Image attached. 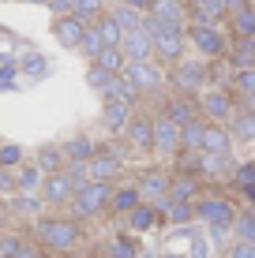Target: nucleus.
Masks as SVG:
<instances>
[{"label":"nucleus","instance_id":"nucleus-13","mask_svg":"<svg viewBox=\"0 0 255 258\" xmlns=\"http://www.w3.org/2000/svg\"><path fill=\"white\" fill-rule=\"evenodd\" d=\"M120 172H124V157H120V150H117V146H101L98 157L90 161L94 183H117Z\"/></svg>","mask_w":255,"mask_h":258},{"label":"nucleus","instance_id":"nucleus-21","mask_svg":"<svg viewBox=\"0 0 255 258\" xmlns=\"http://www.w3.org/2000/svg\"><path fill=\"white\" fill-rule=\"evenodd\" d=\"M34 165H38L45 176H57V172H64V168H68V154H64V146H53V142H45V146L34 154Z\"/></svg>","mask_w":255,"mask_h":258},{"label":"nucleus","instance_id":"nucleus-51","mask_svg":"<svg viewBox=\"0 0 255 258\" xmlns=\"http://www.w3.org/2000/svg\"><path fill=\"white\" fill-rule=\"evenodd\" d=\"M113 4H128V8H139V12H150L154 0H113Z\"/></svg>","mask_w":255,"mask_h":258},{"label":"nucleus","instance_id":"nucleus-9","mask_svg":"<svg viewBox=\"0 0 255 258\" xmlns=\"http://www.w3.org/2000/svg\"><path fill=\"white\" fill-rule=\"evenodd\" d=\"M184 45H188V30H169V26H162V30L154 34V52L162 64L177 68L184 60Z\"/></svg>","mask_w":255,"mask_h":258},{"label":"nucleus","instance_id":"nucleus-39","mask_svg":"<svg viewBox=\"0 0 255 258\" xmlns=\"http://www.w3.org/2000/svg\"><path fill=\"white\" fill-rule=\"evenodd\" d=\"M105 49H109V45H105V41H101L98 26H90V30H86V38H83V49H79V52H86V60H90V64H94V60H98V56H101Z\"/></svg>","mask_w":255,"mask_h":258},{"label":"nucleus","instance_id":"nucleus-54","mask_svg":"<svg viewBox=\"0 0 255 258\" xmlns=\"http://www.w3.org/2000/svg\"><path fill=\"white\" fill-rule=\"evenodd\" d=\"M26 4H49V0H26Z\"/></svg>","mask_w":255,"mask_h":258},{"label":"nucleus","instance_id":"nucleus-38","mask_svg":"<svg viewBox=\"0 0 255 258\" xmlns=\"http://www.w3.org/2000/svg\"><path fill=\"white\" fill-rule=\"evenodd\" d=\"M233 232H236V239H244V243H255V210H240Z\"/></svg>","mask_w":255,"mask_h":258},{"label":"nucleus","instance_id":"nucleus-35","mask_svg":"<svg viewBox=\"0 0 255 258\" xmlns=\"http://www.w3.org/2000/svg\"><path fill=\"white\" fill-rule=\"evenodd\" d=\"M41 202H45V199H38V195H12V213L38 221L41 217Z\"/></svg>","mask_w":255,"mask_h":258},{"label":"nucleus","instance_id":"nucleus-23","mask_svg":"<svg viewBox=\"0 0 255 258\" xmlns=\"http://www.w3.org/2000/svg\"><path fill=\"white\" fill-rule=\"evenodd\" d=\"M101 101H124V105H131V109H139V101H143V94H139V90H135V86L128 83L124 75H117V79H113V83H109V90L101 94Z\"/></svg>","mask_w":255,"mask_h":258},{"label":"nucleus","instance_id":"nucleus-22","mask_svg":"<svg viewBox=\"0 0 255 258\" xmlns=\"http://www.w3.org/2000/svg\"><path fill=\"white\" fill-rule=\"evenodd\" d=\"M199 195H203V176H188V172L173 176V191H169L173 202H195Z\"/></svg>","mask_w":255,"mask_h":258},{"label":"nucleus","instance_id":"nucleus-48","mask_svg":"<svg viewBox=\"0 0 255 258\" xmlns=\"http://www.w3.org/2000/svg\"><path fill=\"white\" fill-rule=\"evenodd\" d=\"M0 195H19V180L12 168H0Z\"/></svg>","mask_w":255,"mask_h":258},{"label":"nucleus","instance_id":"nucleus-20","mask_svg":"<svg viewBox=\"0 0 255 258\" xmlns=\"http://www.w3.org/2000/svg\"><path fill=\"white\" fill-rule=\"evenodd\" d=\"M135 112L139 109H131V105H124V101H105L101 105V123H105V131H113V135H124Z\"/></svg>","mask_w":255,"mask_h":258},{"label":"nucleus","instance_id":"nucleus-33","mask_svg":"<svg viewBox=\"0 0 255 258\" xmlns=\"http://www.w3.org/2000/svg\"><path fill=\"white\" fill-rule=\"evenodd\" d=\"M105 254L109 258H143V251H139V243L131 236H113L105 243Z\"/></svg>","mask_w":255,"mask_h":258},{"label":"nucleus","instance_id":"nucleus-15","mask_svg":"<svg viewBox=\"0 0 255 258\" xmlns=\"http://www.w3.org/2000/svg\"><path fill=\"white\" fill-rule=\"evenodd\" d=\"M188 12H191V26H218L222 19H229L225 0H188Z\"/></svg>","mask_w":255,"mask_h":258},{"label":"nucleus","instance_id":"nucleus-52","mask_svg":"<svg viewBox=\"0 0 255 258\" xmlns=\"http://www.w3.org/2000/svg\"><path fill=\"white\" fill-rule=\"evenodd\" d=\"M207 254H210L207 239H195V251H191V258H207Z\"/></svg>","mask_w":255,"mask_h":258},{"label":"nucleus","instance_id":"nucleus-32","mask_svg":"<svg viewBox=\"0 0 255 258\" xmlns=\"http://www.w3.org/2000/svg\"><path fill=\"white\" fill-rule=\"evenodd\" d=\"M94 26H98L101 41H105V45H109V49H120V45H124V30H120V23L113 19L109 12H105V15H101V19L94 23Z\"/></svg>","mask_w":255,"mask_h":258},{"label":"nucleus","instance_id":"nucleus-1","mask_svg":"<svg viewBox=\"0 0 255 258\" xmlns=\"http://www.w3.org/2000/svg\"><path fill=\"white\" fill-rule=\"evenodd\" d=\"M34 239L49 254H68L83 243V225L75 217H38L34 221Z\"/></svg>","mask_w":255,"mask_h":258},{"label":"nucleus","instance_id":"nucleus-56","mask_svg":"<svg viewBox=\"0 0 255 258\" xmlns=\"http://www.w3.org/2000/svg\"><path fill=\"white\" fill-rule=\"evenodd\" d=\"M143 258H158V254H143Z\"/></svg>","mask_w":255,"mask_h":258},{"label":"nucleus","instance_id":"nucleus-49","mask_svg":"<svg viewBox=\"0 0 255 258\" xmlns=\"http://www.w3.org/2000/svg\"><path fill=\"white\" fill-rule=\"evenodd\" d=\"M12 79H15V64L0 68V90H12Z\"/></svg>","mask_w":255,"mask_h":258},{"label":"nucleus","instance_id":"nucleus-11","mask_svg":"<svg viewBox=\"0 0 255 258\" xmlns=\"http://www.w3.org/2000/svg\"><path fill=\"white\" fill-rule=\"evenodd\" d=\"M150 15H154V19H162V26H169V30H188V26H191L188 0H154Z\"/></svg>","mask_w":255,"mask_h":258},{"label":"nucleus","instance_id":"nucleus-36","mask_svg":"<svg viewBox=\"0 0 255 258\" xmlns=\"http://www.w3.org/2000/svg\"><path fill=\"white\" fill-rule=\"evenodd\" d=\"M98 68H105L109 75H124V68H128V56H124V49H105L98 60H94Z\"/></svg>","mask_w":255,"mask_h":258},{"label":"nucleus","instance_id":"nucleus-47","mask_svg":"<svg viewBox=\"0 0 255 258\" xmlns=\"http://www.w3.org/2000/svg\"><path fill=\"white\" fill-rule=\"evenodd\" d=\"M225 258H255V243H244V239H233L225 247Z\"/></svg>","mask_w":255,"mask_h":258},{"label":"nucleus","instance_id":"nucleus-6","mask_svg":"<svg viewBox=\"0 0 255 258\" xmlns=\"http://www.w3.org/2000/svg\"><path fill=\"white\" fill-rule=\"evenodd\" d=\"M188 45L199 52V60H222L229 56V41L218 26H188Z\"/></svg>","mask_w":255,"mask_h":258},{"label":"nucleus","instance_id":"nucleus-42","mask_svg":"<svg viewBox=\"0 0 255 258\" xmlns=\"http://www.w3.org/2000/svg\"><path fill=\"white\" fill-rule=\"evenodd\" d=\"M23 146H15V142H4L0 146V168H23L26 161H23Z\"/></svg>","mask_w":255,"mask_h":258},{"label":"nucleus","instance_id":"nucleus-50","mask_svg":"<svg viewBox=\"0 0 255 258\" xmlns=\"http://www.w3.org/2000/svg\"><path fill=\"white\" fill-rule=\"evenodd\" d=\"M225 8H229V19H233V15H240V12H248V0H225Z\"/></svg>","mask_w":255,"mask_h":258},{"label":"nucleus","instance_id":"nucleus-4","mask_svg":"<svg viewBox=\"0 0 255 258\" xmlns=\"http://www.w3.org/2000/svg\"><path fill=\"white\" fill-rule=\"evenodd\" d=\"M113 191H117V183H90L86 191H79L72 199L68 210H72L75 221H94V217H101V213H109Z\"/></svg>","mask_w":255,"mask_h":258},{"label":"nucleus","instance_id":"nucleus-8","mask_svg":"<svg viewBox=\"0 0 255 258\" xmlns=\"http://www.w3.org/2000/svg\"><path fill=\"white\" fill-rule=\"evenodd\" d=\"M184 127L177 120H169L165 112H154V154H162V157H177L180 150H184Z\"/></svg>","mask_w":255,"mask_h":258},{"label":"nucleus","instance_id":"nucleus-14","mask_svg":"<svg viewBox=\"0 0 255 258\" xmlns=\"http://www.w3.org/2000/svg\"><path fill=\"white\" fill-rule=\"evenodd\" d=\"M86 30H90V23L75 19V15H53V38L64 49H83Z\"/></svg>","mask_w":255,"mask_h":258},{"label":"nucleus","instance_id":"nucleus-37","mask_svg":"<svg viewBox=\"0 0 255 258\" xmlns=\"http://www.w3.org/2000/svg\"><path fill=\"white\" fill-rule=\"evenodd\" d=\"M229 26H233V38H255V8H248V12H240V15H233Z\"/></svg>","mask_w":255,"mask_h":258},{"label":"nucleus","instance_id":"nucleus-10","mask_svg":"<svg viewBox=\"0 0 255 258\" xmlns=\"http://www.w3.org/2000/svg\"><path fill=\"white\" fill-rule=\"evenodd\" d=\"M139 191H143V202H162V199H169V191H173V172L169 168H146L143 176H139Z\"/></svg>","mask_w":255,"mask_h":258},{"label":"nucleus","instance_id":"nucleus-46","mask_svg":"<svg viewBox=\"0 0 255 258\" xmlns=\"http://www.w3.org/2000/svg\"><path fill=\"white\" fill-rule=\"evenodd\" d=\"M233 183H236V187H255V161H244V165H236V172H233Z\"/></svg>","mask_w":255,"mask_h":258},{"label":"nucleus","instance_id":"nucleus-16","mask_svg":"<svg viewBox=\"0 0 255 258\" xmlns=\"http://www.w3.org/2000/svg\"><path fill=\"white\" fill-rule=\"evenodd\" d=\"M75 183L68 180V172H57V176H45V183H41V199L49 202V206H72L75 199Z\"/></svg>","mask_w":255,"mask_h":258},{"label":"nucleus","instance_id":"nucleus-41","mask_svg":"<svg viewBox=\"0 0 255 258\" xmlns=\"http://www.w3.org/2000/svg\"><path fill=\"white\" fill-rule=\"evenodd\" d=\"M113 79H117V75H109V71L98 68V64H90V68H86V86H90V90H98V94L109 90V83H113Z\"/></svg>","mask_w":255,"mask_h":258},{"label":"nucleus","instance_id":"nucleus-12","mask_svg":"<svg viewBox=\"0 0 255 258\" xmlns=\"http://www.w3.org/2000/svg\"><path fill=\"white\" fill-rule=\"evenodd\" d=\"M124 139L135 154H150L154 150V112H135L128 131H124Z\"/></svg>","mask_w":255,"mask_h":258},{"label":"nucleus","instance_id":"nucleus-29","mask_svg":"<svg viewBox=\"0 0 255 258\" xmlns=\"http://www.w3.org/2000/svg\"><path fill=\"white\" fill-rule=\"evenodd\" d=\"M113 19L120 23V30L131 34V30H143V19H146V12H139V8H128V4H113Z\"/></svg>","mask_w":255,"mask_h":258},{"label":"nucleus","instance_id":"nucleus-40","mask_svg":"<svg viewBox=\"0 0 255 258\" xmlns=\"http://www.w3.org/2000/svg\"><path fill=\"white\" fill-rule=\"evenodd\" d=\"M233 90L240 94V97H255V68H248V71H233Z\"/></svg>","mask_w":255,"mask_h":258},{"label":"nucleus","instance_id":"nucleus-28","mask_svg":"<svg viewBox=\"0 0 255 258\" xmlns=\"http://www.w3.org/2000/svg\"><path fill=\"white\" fill-rule=\"evenodd\" d=\"M15 180H19V195H34V191H41V183H45V172H41L34 161H26L23 168H15Z\"/></svg>","mask_w":255,"mask_h":258},{"label":"nucleus","instance_id":"nucleus-5","mask_svg":"<svg viewBox=\"0 0 255 258\" xmlns=\"http://www.w3.org/2000/svg\"><path fill=\"white\" fill-rule=\"evenodd\" d=\"M199 109H203V116L210 123H229L240 105H236V97H233L229 86H207V90L199 94Z\"/></svg>","mask_w":255,"mask_h":258},{"label":"nucleus","instance_id":"nucleus-24","mask_svg":"<svg viewBox=\"0 0 255 258\" xmlns=\"http://www.w3.org/2000/svg\"><path fill=\"white\" fill-rule=\"evenodd\" d=\"M229 64H233V71L255 68V38H233V45H229Z\"/></svg>","mask_w":255,"mask_h":258},{"label":"nucleus","instance_id":"nucleus-25","mask_svg":"<svg viewBox=\"0 0 255 258\" xmlns=\"http://www.w3.org/2000/svg\"><path fill=\"white\" fill-rule=\"evenodd\" d=\"M64 154H68V165H72V161H86V165H90L94 157H98V142L86 139V135H75V139L64 142Z\"/></svg>","mask_w":255,"mask_h":258},{"label":"nucleus","instance_id":"nucleus-53","mask_svg":"<svg viewBox=\"0 0 255 258\" xmlns=\"http://www.w3.org/2000/svg\"><path fill=\"white\" fill-rule=\"evenodd\" d=\"M0 236H4V213H0Z\"/></svg>","mask_w":255,"mask_h":258},{"label":"nucleus","instance_id":"nucleus-2","mask_svg":"<svg viewBox=\"0 0 255 258\" xmlns=\"http://www.w3.org/2000/svg\"><path fill=\"white\" fill-rule=\"evenodd\" d=\"M195 217L207 221L210 232H229L236 225V217H240V210L233 206V199H225V195H214V191H203L195 199Z\"/></svg>","mask_w":255,"mask_h":258},{"label":"nucleus","instance_id":"nucleus-45","mask_svg":"<svg viewBox=\"0 0 255 258\" xmlns=\"http://www.w3.org/2000/svg\"><path fill=\"white\" fill-rule=\"evenodd\" d=\"M23 71L30 79H41L49 71V64H45V56H38V52H26V56H23Z\"/></svg>","mask_w":255,"mask_h":258},{"label":"nucleus","instance_id":"nucleus-17","mask_svg":"<svg viewBox=\"0 0 255 258\" xmlns=\"http://www.w3.org/2000/svg\"><path fill=\"white\" fill-rule=\"evenodd\" d=\"M124 56H128V64H143V60H158V52H154V38L146 30H131L124 34Z\"/></svg>","mask_w":255,"mask_h":258},{"label":"nucleus","instance_id":"nucleus-30","mask_svg":"<svg viewBox=\"0 0 255 258\" xmlns=\"http://www.w3.org/2000/svg\"><path fill=\"white\" fill-rule=\"evenodd\" d=\"M158 221H162V213H158L150 202H143L135 213H128V228H131V232H150Z\"/></svg>","mask_w":255,"mask_h":258},{"label":"nucleus","instance_id":"nucleus-26","mask_svg":"<svg viewBox=\"0 0 255 258\" xmlns=\"http://www.w3.org/2000/svg\"><path fill=\"white\" fill-rule=\"evenodd\" d=\"M229 150H233V131L222 123H210L203 139V154H229Z\"/></svg>","mask_w":255,"mask_h":258},{"label":"nucleus","instance_id":"nucleus-43","mask_svg":"<svg viewBox=\"0 0 255 258\" xmlns=\"http://www.w3.org/2000/svg\"><path fill=\"white\" fill-rule=\"evenodd\" d=\"M165 221H173V225H191V221H195V202H173V210H169Z\"/></svg>","mask_w":255,"mask_h":258},{"label":"nucleus","instance_id":"nucleus-18","mask_svg":"<svg viewBox=\"0 0 255 258\" xmlns=\"http://www.w3.org/2000/svg\"><path fill=\"white\" fill-rule=\"evenodd\" d=\"M162 112H165L169 120H177L180 127H188L191 120H199V116H203L199 101H191L188 94H173V97H165V109H162Z\"/></svg>","mask_w":255,"mask_h":258},{"label":"nucleus","instance_id":"nucleus-34","mask_svg":"<svg viewBox=\"0 0 255 258\" xmlns=\"http://www.w3.org/2000/svg\"><path fill=\"white\" fill-rule=\"evenodd\" d=\"M229 168V154H199V176L203 180H214Z\"/></svg>","mask_w":255,"mask_h":258},{"label":"nucleus","instance_id":"nucleus-3","mask_svg":"<svg viewBox=\"0 0 255 258\" xmlns=\"http://www.w3.org/2000/svg\"><path fill=\"white\" fill-rule=\"evenodd\" d=\"M210 60H180L177 68H169V86L173 94H203L210 83Z\"/></svg>","mask_w":255,"mask_h":258},{"label":"nucleus","instance_id":"nucleus-55","mask_svg":"<svg viewBox=\"0 0 255 258\" xmlns=\"http://www.w3.org/2000/svg\"><path fill=\"white\" fill-rule=\"evenodd\" d=\"M162 258H184V254H173V251H169V254H162Z\"/></svg>","mask_w":255,"mask_h":258},{"label":"nucleus","instance_id":"nucleus-57","mask_svg":"<svg viewBox=\"0 0 255 258\" xmlns=\"http://www.w3.org/2000/svg\"><path fill=\"white\" fill-rule=\"evenodd\" d=\"M0 146H4V139H0Z\"/></svg>","mask_w":255,"mask_h":258},{"label":"nucleus","instance_id":"nucleus-31","mask_svg":"<svg viewBox=\"0 0 255 258\" xmlns=\"http://www.w3.org/2000/svg\"><path fill=\"white\" fill-rule=\"evenodd\" d=\"M68 8H72L75 19H83V23H90V26L105 15V0H68Z\"/></svg>","mask_w":255,"mask_h":258},{"label":"nucleus","instance_id":"nucleus-19","mask_svg":"<svg viewBox=\"0 0 255 258\" xmlns=\"http://www.w3.org/2000/svg\"><path fill=\"white\" fill-rule=\"evenodd\" d=\"M139 206H143V191H139V183H117L113 202H109L113 217H128V213H135Z\"/></svg>","mask_w":255,"mask_h":258},{"label":"nucleus","instance_id":"nucleus-7","mask_svg":"<svg viewBox=\"0 0 255 258\" xmlns=\"http://www.w3.org/2000/svg\"><path fill=\"white\" fill-rule=\"evenodd\" d=\"M124 79L135 86L139 94H162V86L169 83V75L162 71L158 60H143V64H128L124 68Z\"/></svg>","mask_w":255,"mask_h":258},{"label":"nucleus","instance_id":"nucleus-27","mask_svg":"<svg viewBox=\"0 0 255 258\" xmlns=\"http://www.w3.org/2000/svg\"><path fill=\"white\" fill-rule=\"evenodd\" d=\"M229 131H233L236 142H255V112H248V109L240 105V109H236V116L229 120Z\"/></svg>","mask_w":255,"mask_h":258},{"label":"nucleus","instance_id":"nucleus-44","mask_svg":"<svg viewBox=\"0 0 255 258\" xmlns=\"http://www.w3.org/2000/svg\"><path fill=\"white\" fill-rule=\"evenodd\" d=\"M23 247H26L23 236H15V232H4V236H0V258H15Z\"/></svg>","mask_w":255,"mask_h":258}]
</instances>
